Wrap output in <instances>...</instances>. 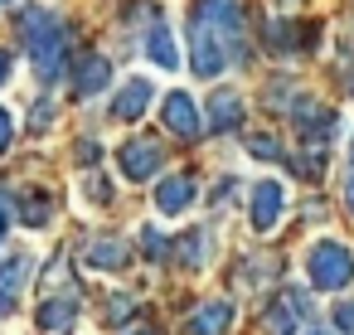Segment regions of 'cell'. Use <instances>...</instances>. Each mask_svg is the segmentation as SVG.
<instances>
[{"mask_svg":"<svg viewBox=\"0 0 354 335\" xmlns=\"http://www.w3.org/2000/svg\"><path fill=\"white\" fill-rule=\"evenodd\" d=\"M248 15L238 0H194L189 6V59L199 78H218L248 59Z\"/></svg>","mask_w":354,"mask_h":335,"instance_id":"cell-1","label":"cell"},{"mask_svg":"<svg viewBox=\"0 0 354 335\" xmlns=\"http://www.w3.org/2000/svg\"><path fill=\"white\" fill-rule=\"evenodd\" d=\"M20 35H25V44H30V64H35V73H39L44 83H54V78L64 73V64H68L64 25H59L49 10L30 6V10L20 15Z\"/></svg>","mask_w":354,"mask_h":335,"instance_id":"cell-2","label":"cell"},{"mask_svg":"<svg viewBox=\"0 0 354 335\" xmlns=\"http://www.w3.org/2000/svg\"><path fill=\"white\" fill-rule=\"evenodd\" d=\"M306 277L315 291H339L354 282V248L339 238H315V248L306 253Z\"/></svg>","mask_w":354,"mask_h":335,"instance_id":"cell-3","label":"cell"},{"mask_svg":"<svg viewBox=\"0 0 354 335\" xmlns=\"http://www.w3.org/2000/svg\"><path fill=\"white\" fill-rule=\"evenodd\" d=\"M286 214V185L281 180H257L252 185V204H248V219L257 233H272Z\"/></svg>","mask_w":354,"mask_h":335,"instance_id":"cell-4","label":"cell"},{"mask_svg":"<svg viewBox=\"0 0 354 335\" xmlns=\"http://www.w3.org/2000/svg\"><path fill=\"white\" fill-rule=\"evenodd\" d=\"M160 161H165V151H160V141H122V151H117V165H122V175L131 180V185H146L156 170H160Z\"/></svg>","mask_w":354,"mask_h":335,"instance_id":"cell-5","label":"cell"},{"mask_svg":"<svg viewBox=\"0 0 354 335\" xmlns=\"http://www.w3.org/2000/svg\"><path fill=\"white\" fill-rule=\"evenodd\" d=\"M160 122H165L175 136H199V132H204V112H199V102H194L189 93H170V98L160 102Z\"/></svg>","mask_w":354,"mask_h":335,"instance_id":"cell-6","label":"cell"},{"mask_svg":"<svg viewBox=\"0 0 354 335\" xmlns=\"http://www.w3.org/2000/svg\"><path fill=\"white\" fill-rule=\"evenodd\" d=\"M151 98H156L151 78H127V83L117 88V98H112V117H117V122H136V117H146Z\"/></svg>","mask_w":354,"mask_h":335,"instance_id":"cell-7","label":"cell"},{"mask_svg":"<svg viewBox=\"0 0 354 335\" xmlns=\"http://www.w3.org/2000/svg\"><path fill=\"white\" fill-rule=\"evenodd\" d=\"M146 59H151L160 73H180V44H175V35H170L165 20L151 25V35H146Z\"/></svg>","mask_w":354,"mask_h":335,"instance_id":"cell-8","label":"cell"},{"mask_svg":"<svg viewBox=\"0 0 354 335\" xmlns=\"http://www.w3.org/2000/svg\"><path fill=\"white\" fill-rule=\"evenodd\" d=\"M107 83H112V64H107L102 54L78 59V73H73V93H78V98H93V93H102Z\"/></svg>","mask_w":354,"mask_h":335,"instance_id":"cell-9","label":"cell"},{"mask_svg":"<svg viewBox=\"0 0 354 335\" xmlns=\"http://www.w3.org/2000/svg\"><path fill=\"white\" fill-rule=\"evenodd\" d=\"M296 127H301V136L306 141H330V132H335V112L325 107V102H301L296 107Z\"/></svg>","mask_w":354,"mask_h":335,"instance_id":"cell-10","label":"cell"},{"mask_svg":"<svg viewBox=\"0 0 354 335\" xmlns=\"http://www.w3.org/2000/svg\"><path fill=\"white\" fill-rule=\"evenodd\" d=\"M189 199H194V180H189V175H170V180H160V190H156V209H160L165 219L185 214Z\"/></svg>","mask_w":354,"mask_h":335,"instance_id":"cell-11","label":"cell"},{"mask_svg":"<svg viewBox=\"0 0 354 335\" xmlns=\"http://www.w3.org/2000/svg\"><path fill=\"white\" fill-rule=\"evenodd\" d=\"M233 325V301H204L189 316V335H223Z\"/></svg>","mask_w":354,"mask_h":335,"instance_id":"cell-12","label":"cell"},{"mask_svg":"<svg viewBox=\"0 0 354 335\" xmlns=\"http://www.w3.org/2000/svg\"><path fill=\"white\" fill-rule=\"evenodd\" d=\"M83 257H88V267H97V272H117V267H127V243H122V238H93V243L83 248Z\"/></svg>","mask_w":354,"mask_h":335,"instance_id":"cell-13","label":"cell"},{"mask_svg":"<svg viewBox=\"0 0 354 335\" xmlns=\"http://www.w3.org/2000/svg\"><path fill=\"white\" fill-rule=\"evenodd\" d=\"M238 122H243V98H238V93H218V98L209 102L204 127H214V132H233Z\"/></svg>","mask_w":354,"mask_h":335,"instance_id":"cell-14","label":"cell"},{"mask_svg":"<svg viewBox=\"0 0 354 335\" xmlns=\"http://www.w3.org/2000/svg\"><path fill=\"white\" fill-rule=\"evenodd\" d=\"M73 316H78V301L73 296H44V306H39V325L44 330H68Z\"/></svg>","mask_w":354,"mask_h":335,"instance_id":"cell-15","label":"cell"},{"mask_svg":"<svg viewBox=\"0 0 354 335\" xmlns=\"http://www.w3.org/2000/svg\"><path fill=\"white\" fill-rule=\"evenodd\" d=\"M30 253H10V257H0V296H15L30 277Z\"/></svg>","mask_w":354,"mask_h":335,"instance_id":"cell-16","label":"cell"},{"mask_svg":"<svg viewBox=\"0 0 354 335\" xmlns=\"http://www.w3.org/2000/svg\"><path fill=\"white\" fill-rule=\"evenodd\" d=\"M175 257H180L185 267H204V257H209V238H204L199 228H189V233L175 243Z\"/></svg>","mask_w":354,"mask_h":335,"instance_id":"cell-17","label":"cell"},{"mask_svg":"<svg viewBox=\"0 0 354 335\" xmlns=\"http://www.w3.org/2000/svg\"><path fill=\"white\" fill-rule=\"evenodd\" d=\"M296 306L286 301V306H267V316H262V330L267 335H296Z\"/></svg>","mask_w":354,"mask_h":335,"instance_id":"cell-18","label":"cell"},{"mask_svg":"<svg viewBox=\"0 0 354 335\" xmlns=\"http://www.w3.org/2000/svg\"><path fill=\"white\" fill-rule=\"evenodd\" d=\"M20 224H30V228H44V224H49V194L30 190V194L20 199Z\"/></svg>","mask_w":354,"mask_h":335,"instance_id":"cell-19","label":"cell"},{"mask_svg":"<svg viewBox=\"0 0 354 335\" xmlns=\"http://www.w3.org/2000/svg\"><path fill=\"white\" fill-rule=\"evenodd\" d=\"M10 141H15V112H10V107H0V156L10 151Z\"/></svg>","mask_w":354,"mask_h":335,"instance_id":"cell-20","label":"cell"},{"mask_svg":"<svg viewBox=\"0 0 354 335\" xmlns=\"http://www.w3.org/2000/svg\"><path fill=\"white\" fill-rule=\"evenodd\" d=\"M141 248H146V257H160V253H165L170 243H165V233H156V228H146V233H141Z\"/></svg>","mask_w":354,"mask_h":335,"instance_id":"cell-21","label":"cell"},{"mask_svg":"<svg viewBox=\"0 0 354 335\" xmlns=\"http://www.w3.org/2000/svg\"><path fill=\"white\" fill-rule=\"evenodd\" d=\"M252 156H257V161H272V156H281V146H277L272 136H252Z\"/></svg>","mask_w":354,"mask_h":335,"instance_id":"cell-22","label":"cell"},{"mask_svg":"<svg viewBox=\"0 0 354 335\" xmlns=\"http://www.w3.org/2000/svg\"><path fill=\"white\" fill-rule=\"evenodd\" d=\"M335 325L339 330H354V301H339L335 306Z\"/></svg>","mask_w":354,"mask_h":335,"instance_id":"cell-23","label":"cell"},{"mask_svg":"<svg viewBox=\"0 0 354 335\" xmlns=\"http://www.w3.org/2000/svg\"><path fill=\"white\" fill-rule=\"evenodd\" d=\"M49 122H54V102H39V112L30 117V127H35V132H44Z\"/></svg>","mask_w":354,"mask_h":335,"instance_id":"cell-24","label":"cell"},{"mask_svg":"<svg viewBox=\"0 0 354 335\" xmlns=\"http://www.w3.org/2000/svg\"><path fill=\"white\" fill-rule=\"evenodd\" d=\"M6 228H10V194L0 190V238H6Z\"/></svg>","mask_w":354,"mask_h":335,"instance_id":"cell-25","label":"cell"},{"mask_svg":"<svg viewBox=\"0 0 354 335\" xmlns=\"http://www.w3.org/2000/svg\"><path fill=\"white\" fill-rule=\"evenodd\" d=\"M10 73H15V59H10L6 49H0V88H6V83H10Z\"/></svg>","mask_w":354,"mask_h":335,"instance_id":"cell-26","label":"cell"},{"mask_svg":"<svg viewBox=\"0 0 354 335\" xmlns=\"http://www.w3.org/2000/svg\"><path fill=\"white\" fill-rule=\"evenodd\" d=\"M127 335H156V330H151V325H136V330H127Z\"/></svg>","mask_w":354,"mask_h":335,"instance_id":"cell-27","label":"cell"},{"mask_svg":"<svg viewBox=\"0 0 354 335\" xmlns=\"http://www.w3.org/2000/svg\"><path fill=\"white\" fill-rule=\"evenodd\" d=\"M349 209H354V170H349Z\"/></svg>","mask_w":354,"mask_h":335,"instance_id":"cell-28","label":"cell"},{"mask_svg":"<svg viewBox=\"0 0 354 335\" xmlns=\"http://www.w3.org/2000/svg\"><path fill=\"white\" fill-rule=\"evenodd\" d=\"M306 335H335V330H306Z\"/></svg>","mask_w":354,"mask_h":335,"instance_id":"cell-29","label":"cell"},{"mask_svg":"<svg viewBox=\"0 0 354 335\" xmlns=\"http://www.w3.org/2000/svg\"><path fill=\"white\" fill-rule=\"evenodd\" d=\"M10 6H15V0H0V10H10Z\"/></svg>","mask_w":354,"mask_h":335,"instance_id":"cell-30","label":"cell"},{"mask_svg":"<svg viewBox=\"0 0 354 335\" xmlns=\"http://www.w3.org/2000/svg\"><path fill=\"white\" fill-rule=\"evenodd\" d=\"M349 151H354V132H349Z\"/></svg>","mask_w":354,"mask_h":335,"instance_id":"cell-31","label":"cell"}]
</instances>
